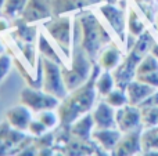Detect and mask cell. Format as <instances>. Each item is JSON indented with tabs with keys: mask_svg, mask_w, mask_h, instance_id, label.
I'll return each instance as SVG.
<instances>
[{
	"mask_svg": "<svg viewBox=\"0 0 158 156\" xmlns=\"http://www.w3.org/2000/svg\"><path fill=\"white\" fill-rule=\"evenodd\" d=\"M100 72L101 66L98 64H94L89 79L78 88L69 91L68 96L60 101L57 112L60 116L61 124L74 123L78 118L93 109V107L96 105V99L98 97L97 90H96V79L100 75Z\"/></svg>",
	"mask_w": 158,
	"mask_h": 156,
	"instance_id": "cell-1",
	"label": "cell"
},
{
	"mask_svg": "<svg viewBox=\"0 0 158 156\" xmlns=\"http://www.w3.org/2000/svg\"><path fill=\"white\" fill-rule=\"evenodd\" d=\"M101 21L93 11L83 10L74 21V33L78 37L82 50L87 54L93 64H97V58L103 50L100 41Z\"/></svg>",
	"mask_w": 158,
	"mask_h": 156,
	"instance_id": "cell-2",
	"label": "cell"
},
{
	"mask_svg": "<svg viewBox=\"0 0 158 156\" xmlns=\"http://www.w3.org/2000/svg\"><path fill=\"white\" fill-rule=\"evenodd\" d=\"M93 66H94V64L87 57L86 53L82 50L78 37L74 33V49H72V55L71 60H69V64L68 65L67 64L61 65L64 82H65L68 91L78 88L79 86H82L89 79L90 75H92Z\"/></svg>",
	"mask_w": 158,
	"mask_h": 156,
	"instance_id": "cell-3",
	"label": "cell"
},
{
	"mask_svg": "<svg viewBox=\"0 0 158 156\" xmlns=\"http://www.w3.org/2000/svg\"><path fill=\"white\" fill-rule=\"evenodd\" d=\"M43 28L47 36L54 41L69 64L74 49V19L69 14L65 15H53L52 18L43 21Z\"/></svg>",
	"mask_w": 158,
	"mask_h": 156,
	"instance_id": "cell-4",
	"label": "cell"
},
{
	"mask_svg": "<svg viewBox=\"0 0 158 156\" xmlns=\"http://www.w3.org/2000/svg\"><path fill=\"white\" fill-rule=\"evenodd\" d=\"M42 62H43V84H42V90L54 96L56 98H58L61 101L69 93L65 86V82H64L61 65L43 57H42Z\"/></svg>",
	"mask_w": 158,
	"mask_h": 156,
	"instance_id": "cell-5",
	"label": "cell"
},
{
	"mask_svg": "<svg viewBox=\"0 0 158 156\" xmlns=\"http://www.w3.org/2000/svg\"><path fill=\"white\" fill-rule=\"evenodd\" d=\"M19 102L29 108L35 115L46 109H57L60 105V99L56 98L54 96L46 93L42 88H33L29 86L21 90Z\"/></svg>",
	"mask_w": 158,
	"mask_h": 156,
	"instance_id": "cell-6",
	"label": "cell"
},
{
	"mask_svg": "<svg viewBox=\"0 0 158 156\" xmlns=\"http://www.w3.org/2000/svg\"><path fill=\"white\" fill-rule=\"evenodd\" d=\"M101 17L104 21L108 24L111 30L115 33L119 41L125 44L126 41V22H128V14L125 13V8L118 7L117 4H110V3H101L98 7Z\"/></svg>",
	"mask_w": 158,
	"mask_h": 156,
	"instance_id": "cell-7",
	"label": "cell"
},
{
	"mask_svg": "<svg viewBox=\"0 0 158 156\" xmlns=\"http://www.w3.org/2000/svg\"><path fill=\"white\" fill-rule=\"evenodd\" d=\"M144 127H139L132 131L122 133L119 141H118L117 146L111 155L114 156H135L143 154V146H142V133Z\"/></svg>",
	"mask_w": 158,
	"mask_h": 156,
	"instance_id": "cell-8",
	"label": "cell"
},
{
	"mask_svg": "<svg viewBox=\"0 0 158 156\" xmlns=\"http://www.w3.org/2000/svg\"><path fill=\"white\" fill-rule=\"evenodd\" d=\"M115 122H117V129L121 133L132 131V130H136L139 127H143L142 111L136 105L126 104L117 109V112H115Z\"/></svg>",
	"mask_w": 158,
	"mask_h": 156,
	"instance_id": "cell-9",
	"label": "cell"
},
{
	"mask_svg": "<svg viewBox=\"0 0 158 156\" xmlns=\"http://www.w3.org/2000/svg\"><path fill=\"white\" fill-rule=\"evenodd\" d=\"M53 17V8L50 0H28L22 15L19 17L28 24H36Z\"/></svg>",
	"mask_w": 158,
	"mask_h": 156,
	"instance_id": "cell-10",
	"label": "cell"
},
{
	"mask_svg": "<svg viewBox=\"0 0 158 156\" xmlns=\"http://www.w3.org/2000/svg\"><path fill=\"white\" fill-rule=\"evenodd\" d=\"M115 112H117V109L111 107L104 98L101 101L96 102L93 109L90 111L96 129H117Z\"/></svg>",
	"mask_w": 158,
	"mask_h": 156,
	"instance_id": "cell-11",
	"label": "cell"
},
{
	"mask_svg": "<svg viewBox=\"0 0 158 156\" xmlns=\"http://www.w3.org/2000/svg\"><path fill=\"white\" fill-rule=\"evenodd\" d=\"M4 116L13 129L19 130V131H27L31 120L33 119V112L19 102V105H14L10 109L6 111Z\"/></svg>",
	"mask_w": 158,
	"mask_h": 156,
	"instance_id": "cell-12",
	"label": "cell"
},
{
	"mask_svg": "<svg viewBox=\"0 0 158 156\" xmlns=\"http://www.w3.org/2000/svg\"><path fill=\"white\" fill-rule=\"evenodd\" d=\"M122 133L118 129H94L92 134V140L97 144V146L104 151L106 154H110L114 151L119 141Z\"/></svg>",
	"mask_w": 158,
	"mask_h": 156,
	"instance_id": "cell-13",
	"label": "cell"
},
{
	"mask_svg": "<svg viewBox=\"0 0 158 156\" xmlns=\"http://www.w3.org/2000/svg\"><path fill=\"white\" fill-rule=\"evenodd\" d=\"M156 90L157 88L151 87V86L146 84V83L140 82V80H137V79H133L125 88L129 104L136 105V107H140Z\"/></svg>",
	"mask_w": 158,
	"mask_h": 156,
	"instance_id": "cell-14",
	"label": "cell"
},
{
	"mask_svg": "<svg viewBox=\"0 0 158 156\" xmlns=\"http://www.w3.org/2000/svg\"><path fill=\"white\" fill-rule=\"evenodd\" d=\"M69 129H71V134L74 138L83 140V141H90L92 140L93 130L96 129L92 113L87 112L85 115H82L81 118H78L74 123L69 124Z\"/></svg>",
	"mask_w": 158,
	"mask_h": 156,
	"instance_id": "cell-15",
	"label": "cell"
},
{
	"mask_svg": "<svg viewBox=\"0 0 158 156\" xmlns=\"http://www.w3.org/2000/svg\"><path fill=\"white\" fill-rule=\"evenodd\" d=\"M122 60L123 58H122L121 49L112 41L111 44L106 46L100 51L98 58H97V64L101 66V69H104V71H111L112 72L118 65H119Z\"/></svg>",
	"mask_w": 158,
	"mask_h": 156,
	"instance_id": "cell-16",
	"label": "cell"
},
{
	"mask_svg": "<svg viewBox=\"0 0 158 156\" xmlns=\"http://www.w3.org/2000/svg\"><path fill=\"white\" fill-rule=\"evenodd\" d=\"M38 35H39V30L33 24H28V22H25L21 18L14 19L13 32H11V37L14 40L35 43L36 39H38Z\"/></svg>",
	"mask_w": 158,
	"mask_h": 156,
	"instance_id": "cell-17",
	"label": "cell"
},
{
	"mask_svg": "<svg viewBox=\"0 0 158 156\" xmlns=\"http://www.w3.org/2000/svg\"><path fill=\"white\" fill-rule=\"evenodd\" d=\"M54 41H52V39L47 37L43 32H39L38 39H36V47H38L39 55L43 58H47L50 61H54V62L60 64V65H64V55H60L57 51V49L54 47Z\"/></svg>",
	"mask_w": 158,
	"mask_h": 156,
	"instance_id": "cell-18",
	"label": "cell"
},
{
	"mask_svg": "<svg viewBox=\"0 0 158 156\" xmlns=\"http://www.w3.org/2000/svg\"><path fill=\"white\" fill-rule=\"evenodd\" d=\"M53 15H65L71 13H81L87 7L85 0H50Z\"/></svg>",
	"mask_w": 158,
	"mask_h": 156,
	"instance_id": "cell-19",
	"label": "cell"
},
{
	"mask_svg": "<svg viewBox=\"0 0 158 156\" xmlns=\"http://www.w3.org/2000/svg\"><path fill=\"white\" fill-rule=\"evenodd\" d=\"M17 49L21 51L22 58L25 60V62L28 64V66H31L32 72H36V65H38V61L40 55L38 51V47L35 43H29V41H21V40H14Z\"/></svg>",
	"mask_w": 158,
	"mask_h": 156,
	"instance_id": "cell-20",
	"label": "cell"
},
{
	"mask_svg": "<svg viewBox=\"0 0 158 156\" xmlns=\"http://www.w3.org/2000/svg\"><path fill=\"white\" fill-rule=\"evenodd\" d=\"M115 87H117V84H115V79H114L112 72L101 69L100 75H98L97 79H96V90H97L98 97L106 98Z\"/></svg>",
	"mask_w": 158,
	"mask_h": 156,
	"instance_id": "cell-21",
	"label": "cell"
},
{
	"mask_svg": "<svg viewBox=\"0 0 158 156\" xmlns=\"http://www.w3.org/2000/svg\"><path fill=\"white\" fill-rule=\"evenodd\" d=\"M142 146H143V154L144 155L158 152V126L144 127L143 129Z\"/></svg>",
	"mask_w": 158,
	"mask_h": 156,
	"instance_id": "cell-22",
	"label": "cell"
},
{
	"mask_svg": "<svg viewBox=\"0 0 158 156\" xmlns=\"http://www.w3.org/2000/svg\"><path fill=\"white\" fill-rule=\"evenodd\" d=\"M28 0H6L2 10V15L7 19H17L22 15Z\"/></svg>",
	"mask_w": 158,
	"mask_h": 156,
	"instance_id": "cell-23",
	"label": "cell"
},
{
	"mask_svg": "<svg viewBox=\"0 0 158 156\" xmlns=\"http://www.w3.org/2000/svg\"><path fill=\"white\" fill-rule=\"evenodd\" d=\"M126 26H128V33L133 35L135 37H139V36L146 30L144 22H143V19L140 18V15L136 13L135 8H129Z\"/></svg>",
	"mask_w": 158,
	"mask_h": 156,
	"instance_id": "cell-24",
	"label": "cell"
},
{
	"mask_svg": "<svg viewBox=\"0 0 158 156\" xmlns=\"http://www.w3.org/2000/svg\"><path fill=\"white\" fill-rule=\"evenodd\" d=\"M35 118H38L44 126L49 130H56L60 126V116H58L57 109H46L42 111V112L36 113Z\"/></svg>",
	"mask_w": 158,
	"mask_h": 156,
	"instance_id": "cell-25",
	"label": "cell"
},
{
	"mask_svg": "<svg viewBox=\"0 0 158 156\" xmlns=\"http://www.w3.org/2000/svg\"><path fill=\"white\" fill-rule=\"evenodd\" d=\"M104 99H106V101L108 102L111 107H114L115 109H118V108H121V107H123V105L129 104L128 96H126V91L123 90V88H119V87H115L114 90H112Z\"/></svg>",
	"mask_w": 158,
	"mask_h": 156,
	"instance_id": "cell-26",
	"label": "cell"
},
{
	"mask_svg": "<svg viewBox=\"0 0 158 156\" xmlns=\"http://www.w3.org/2000/svg\"><path fill=\"white\" fill-rule=\"evenodd\" d=\"M154 71H158V60L151 53H148V54L140 61L139 65H137L136 76L144 75V73H150V72H154Z\"/></svg>",
	"mask_w": 158,
	"mask_h": 156,
	"instance_id": "cell-27",
	"label": "cell"
},
{
	"mask_svg": "<svg viewBox=\"0 0 158 156\" xmlns=\"http://www.w3.org/2000/svg\"><path fill=\"white\" fill-rule=\"evenodd\" d=\"M142 111V124L143 127L158 126V107H143Z\"/></svg>",
	"mask_w": 158,
	"mask_h": 156,
	"instance_id": "cell-28",
	"label": "cell"
},
{
	"mask_svg": "<svg viewBox=\"0 0 158 156\" xmlns=\"http://www.w3.org/2000/svg\"><path fill=\"white\" fill-rule=\"evenodd\" d=\"M13 64H14V58L11 54H7V53L4 51L0 55V83L8 76Z\"/></svg>",
	"mask_w": 158,
	"mask_h": 156,
	"instance_id": "cell-29",
	"label": "cell"
},
{
	"mask_svg": "<svg viewBox=\"0 0 158 156\" xmlns=\"http://www.w3.org/2000/svg\"><path fill=\"white\" fill-rule=\"evenodd\" d=\"M47 131H50V130L47 129V127L44 126V124L42 123L38 118H33L32 120H31L29 126H28V130H27L28 134L32 135V137H35V138L36 137H40V135H43V134H46Z\"/></svg>",
	"mask_w": 158,
	"mask_h": 156,
	"instance_id": "cell-30",
	"label": "cell"
},
{
	"mask_svg": "<svg viewBox=\"0 0 158 156\" xmlns=\"http://www.w3.org/2000/svg\"><path fill=\"white\" fill-rule=\"evenodd\" d=\"M136 79L146 83V84L151 86V87H154V88H158V71L150 72V73H144V75H139V76H136Z\"/></svg>",
	"mask_w": 158,
	"mask_h": 156,
	"instance_id": "cell-31",
	"label": "cell"
},
{
	"mask_svg": "<svg viewBox=\"0 0 158 156\" xmlns=\"http://www.w3.org/2000/svg\"><path fill=\"white\" fill-rule=\"evenodd\" d=\"M143 107H158V88L140 105L139 108H143Z\"/></svg>",
	"mask_w": 158,
	"mask_h": 156,
	"instance_id": "cell-32",
	"label": "cell"
},
{
	"mask_svg": "<svg viewBox=\"0 0 158 156\" xmlns=\"http://www.w3.org/2000/svg\"><path fill=\"white\" fill-rule=\"evenodd\" d=\"M8 28H10V24H8L7 18L6 17H0V33L6 32V30H8Z\"/></svg>",
	"mask_w": 158,
	"mask_h": 156,
	"instance_id": "cell-33",
	"label": "cell"
},
{
	"mask_svg": "<svg viewBox=\"0 0 158 156\" xmlns=\"http://www.w3.org/2000/svg\"><path fill=\"white\" fill-rule=\"evenodd\" d=\"M85 3L87 4V7H92V6H100L103 0H85Z\"/></svg>",
	"mask_w": 158,
	"mask_h": 156,
	"instance_id": "cell-34",
	"label": "cell"
},
{
	"mask_svg": "<svg viewBox=\"0 0 158 156\" xmlns=\"http://www.w3.org/2000/svg\"><path fill=\"white\" fill-rule=\"evenodd\" d=\"M150 53L158 60V43H154V44H153V47H151V51H150Z\"/></svg>",
	"mask_w": 158,
	"mask_h": 156,
	"instance_id": "cell-35",
	"label": "cell"
},
{
	"mask_svg": "<svg viewBox=\"0 0 158 156\" xmlns=\"http://www.w3.org/2000/svg\"><path fill=\"white\" fill-rule=\"evenodd\" d=\"M103 3H110V4H117L118 0H103Z\"/></svg>",
	"mask_w": 158,
	"mask_h": 156,
	"instance_id": "cell-36",
	"label": "cell"
},
{
	"mask_svg": "<svg viewBox=\"0 0 158 156\" xmlns=\"http://www.w3.org/2000/svg\"><path fill=\"white\" fill-rule=\"evenodd\" d=\"M3 53H4V44H3V41L0 40V55H2Z\"/></svg>",
	"mask_w": 158,
	"mask_h": 156,
	"instance_id": "cell-37",
	"label": "cell"
},
{
	"mask_svg": "<svg viewBox=\"0 0 158 156\" xmlns=\"http://www.w3.org/2000/svg\"><path fill=\"white\" fill-rule=\"evenodd\" d=\"M4 3H6V0H0V13H2V10H3V6H4Z\"/></svg>",
	"mask_w": 158,
	"mask_h": 156,
	"instance_id": "cell-38",
	"label": "cell"
}]
</instances>
